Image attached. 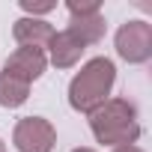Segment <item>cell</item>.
I'll return each mask as SVG.
<instances>
[{"label": "cell", "mask_w": 152, "mask_h": 152, "mask_svg": "<svg viewBox=\"0 0 152 152\" xmlns=\"http://www.w3.org/2000/svg\"><path fill=\"white\" fill-rule=\"evenodd\" d=\"M116 84V66L107 57H93L81 66V72L69 84V104L78 113H93L110 99Z\"/></svg>", "instance_id": "cell-1"}, {"label": "cell", "mask_w": 152, "mask_h": 152, "mask_svg": "<svg viewBox=\"0 0 152 152\" xmlns=\"http://www.w3.org/2000/svg\"><path fill=\"white\" fill-rule=\"evenodd\" d=\"M90 128L93 137L102 146H134L140 137V122H137V107L128 99H107L102 107L90 113Z\"/></svg>", "instance_id": "cell-2"}, {"label": "cell", "mask_w": 152, "mask_h": 152, "mask_svg": "<svg viewBox=\"0 0 152 152\" xmlns=\"http://www.w3.org/2000/svg\"><path fill=\"white\" fill-rule=\"evenodd\" d=\"M116 54L131 63V66H140L152 57V24L149 21H125L119 30H116Z\"/></svg>", "instance_id": "cell-3"}, {"label": "cell", "mask_w": 152, "mask_h": 152, "mask_svg": "<svg viewBox=\"0 0 152 152\" xmlns=\"http://www.w3.org/2000/svg\"><path fill=\"white\" fill-rule=\"evenodd\" d=\"M12 143L18 152H51L57 146V128L45 116H24L15 122Z\"/></svg>", "instance_id": "cell-4"}, {"label": "cell", "mask_w": 152, "mask_h": 152, "mask_svg": "<svg viewBox=\"0 0 152 152\" xmlns=\"http://www.w3.org/2000/svg\"><path fill=\"white\" fill-rule=\"evenodd\" d=\"M45 69H48V57L39 48H18L3 63V72L12 75V78H18V81H24V84L39 81L42 75H45Z\"/></svg>", "instance_id": "cell-5"}, {"label": "cell", "mask_w": 152, "mask_h": 152, "mask_svg": "<svg viewBox=\"0 0 152 152\" xmlns=\"http://www.w3.org/2000/svg\"><path fill=\"white\" fill-rule=\"evenodd\" d=\"M84 45L75 39L69 30H60V33H54L51 36V42H48V63L51 66H57V69H72V66H78L81 63V57H84Z\"/></svg>", "instance_id": "cell-6"}, {"label": "cell", "mask_w": 152, "mask_h": 152, "mask_svg": "<svg viewBox=\"0 0 152 152\" xmlns=\"http://www.w3.org/2000/svg\"><path fill=\"white\" fill-rule=\"evenodd\" d=\"M54 33H57L54 24H48L45 18H27V15L18 18L15 27H12V36H15V42L21 48H39V51L48 48V42H51Z\"/></svg>", "instance_id": "cell-7"}, {"label": "cell", "mask_w": 152, "mask_h": 152, "mask_svg": "<svg viewBox=\"0 0 152 152\" xmlns=\"http://www.w3.org/2000/svg\"><path fill=\"white\" fill-rule=\"evenodd\" d=\"M66 30L87 48V45H96V42L104 39L107 24H104V15L102 12H96V15H72V21H69Z\"/></svg>", "instance_id": "cell-8"}, {"label": "cell", "mask_w": 152, "mask_h": 152, "mask_svg": "<svg viewBox=\"0 0 152 152\" xmlns=\"http://www.w3.org/2000/svg\"><path fill=\"white\" fill-rule=\"evenodd\" d=\"M27 96H30V84L12 78L6 72H0V107H9V110L21 107L27 102Z\"/></svg>", "instance_id": "cell-9"}, {"label": "cell", "mask_w": 152, "mask_h": 152, "mask_svg": "<svg viewBox=\"0 0 152 152\" xmlns=\"http://www.w3.org/2000/svg\"><path fill=\"white\" fill-rule=\"evenodd\" d=\"M21 9L27 12V18H39V15H48L51 9H57L54 0H21Z\"/></svg>", "instance_id": "cell-10"}, {"label": "cell", "mask_w": 152, "mask_h": 152, "mask_svg": "<svg viewBox=\"0 0 152 152\" xmlns=\"http://www.w3.org/2000/svg\"><path fill=\"white\" fill-rule=\"evenodd\" d=\"M66 9H69V15H96V12H102V3L99 0H69Z\"/></svg>", "instance_id": "cell-11"}, {"label": "cell", "mask_w": 152, "mask_h": 152, "mask_svg": "<svg viewBox=\"0 0 152 152\" xmlns=\"http://www.w3.org/2000/svg\"><path fill=\"white\" fill-rule=\"evenodd\" d=\"M110 152H143L140 146H116V149H110Z\"/></svg>", "instance_id": "cell-12"}, {"label": "cell", "mask_w": 152, "mask_h": 152, "mask_svg": "<svg viewBox=\"0 0 152 152\" xmlns=\"http://www.w3.org/2000/svg\"><path fill=\"white\" fill-rule=\"evenodd\" d=\"M72 152H96V149H90V146H78V149H72Z\"/></svg>", "instance_id": "cell-13"}, {"label": "cell", "mask_w": 152, "mask_h": 152, "mask_svg": "<svg viewBox=\"0 0 152 152\" xmlns=\"http://www.w3.org/2000/svg\"><path fill=\"white\" fill-rule=\"evenodd\" d=\"M0 152H6V143H3V140H0Z\"/></svg>", "instance_id": "cell-14"}]
</instances>
